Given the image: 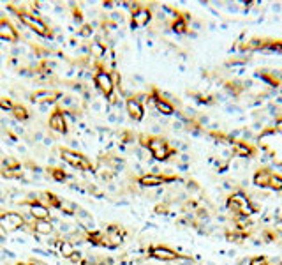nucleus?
Wrapping results in <instances>:
<instances>
[{"label": "nucleus", "instance_id": "1", "mask_svg": "<svg viewBox=\"0 0 282 265\" xmlns=\"http://www.w3.org/2000/svg\"><path fill=\"white\" fill-rule=\"evenodd\" d=\"M9 11L14 12V16L28 28V30H32L34 34H37L39 37H46V39H53V30L48 23H46L43 18L39 16V12H36L34 9L30 7H23V5H7Z\"/></svg>", "mask_w": 282, "mask_h": 265}, {"label": "nucleus", "instance_id": "2", "mask_svg": "<svg viewBox=\"0 0 282 265\" xmlns=\"http://www.w3.org/2000/svg\"><path fill=\"white\" fill-rule=\"evenodd\" d=\"M258 147L272 157L277 166H282V132H279L275 128H266L258 136Z\"/></svg>", "mask_w": 282, "mask_h": 265}, {"label": "nucleus", "instance_id": "3", "mask_svg": "<svg viewBox=\"0 0 282 265\" xmlns=\"http://www.w3.org/2000/svg\"><path fill=\"white\" fill-rule=\"evenodd\" d=\"M140 143L141 147L148 150L155 161H168L169 157L177 154V149L166 138L155 136V134H140Z\"/></svg>", "mask_w": 282, "mask_h": 265}, {"label": "nucleus", "instance_id": "4", "mask_svg": "<svg viewBox=\"0 0 282 265\" xmlns=\"http://www.w3.org/2000/svg\"><path fill=\"white\" fill-rule=\"evenodd\" d=\"M94 87L99 94H101L104 99L111 101L113 96H115V90H117V85H115V80H113V74L108 67L104 66V62H95L94 64Z\"/></svg>", "mask_w": 282, "mask_h": 265}, {"label": "nucleus", "instance_id": "5", "mask_svg": "<svg viewBox=\"0 0 282 265\" xmlns=\"http://www.w3.org/2000/svg\"><path fill=\"white\" fill-rule=\"evenodd\" d=\"M58 156L64 161L65 165H69L71 168L80 170V172H95V165L92 163V159L85 156L83 152L69 147H58Z\"/></svg>", "mask_w": 282, "mask_h": 265}, {"label": "nucleus", "instance_id": "6", "mask_svg": "<svg viewBox=\"0 0 282 265\" xmlns=\"http://www.w3.org/2000/svg\"><path fill=\"white\" fill-rule=\"evenodd\" d=\"M27 226V219L21 212H18V210H0V232H20Z\"/></svg>", "mask_w": 282, "mask_h": 265}, {"label": "nucleus", "instance_id": "7", "mask_svg": "<svg viewBox=\"0 0 282 265\" xmlns=\"http://www.w3.org/2000/svg\"><path fill=\"white\" fill-rule=\"evenodd\" d=\"M180 181V177L173 175V173H157V172H148L143 175L136 177L138 186L141 188H159V186L173 184V182Z\"/></svg>", "mask_w": 282, "mask_h": 265}, {"label": "nucleus", "instance_id": "8", "mask_svg": "<svg viewBox=\"0 0 282 265\" xmlns=\"http://www.w3.org/2000/svg\"><path fill=\"white\" fill-rule=\"evenodd\" d=\"M153 14L150 11L148 5H143V4H133L131 5V28L136 30V28H145L150 25L152 21Z\"/></svg>", "mask_w": 282, "mask_h": 265}, {"label": "nucleus", "instance_id": "9", "mask_svg": "<svg viewBox=\"0 0 282 265\" xmlns=\"http://www.w3.org/2000/svg\"><path fill=\"white\" fill-rule=\"evenodd\" d=\"M62 96L64 94L60 90H56V88H37L28 96V99L34 105H58Z\"/></svg>", "mask_w": 282, "mask_h": 265}, {"label": "nucleus", "instance_id": "10", "mask_svg": "<svg viewBox=\"0 0 282 265\" xmlns=\"http://www.w3.org/2000/svg\"><path fill=\"white\" fill-rule=\"evenodd\" d=\"M150 103H152L153 106H155V110H157L161 115H166V117H171L175 115V112H177V108H175V105L171 103V101L168 99V97L164 96V94L159 90L157 87H152L150 88Z\"/></svg>", "mask_w": 282, "mask_h": 265}, {"label": "nucleus", "instance_id": "11", "mask_svg": "<svg viewBox=\"0 0 282 265\" xmlns=\"http://www.w3.org/2000/svg\"><path fill=\"white\" fill-rule=\"evenodd\" d=\"M21 205L23 207H27L28 212L30 214V217H32L34 221H39V219H51V209H48L43 201H41V198H25V200H21Z\"/></svg>", "mask_w": 282, "mask_h": 265}, {"label": "nucleus", "instance_id": "12", "mask_svg": "<svg viewBox=\"0 0 282 265\" xmlns=\"http://www.w3.org/2000/svg\"><path fill=\"white\" fill-rule=\"evenodd\" d=\"M228 209L235 214H240V216H249L252 212L250 200L243 193H240V191H236V193H233L228 198Z\"/></svg>", "mask_w": 282, "mask_h": 265}, {"label": "nucleus", "instance_id": "13", "mask_svg": "<svg viewBox=\"0 0 282 265\" xmlns=\"http://www.w3.org/2000/svg\"><path fill=\"white\" fill-rule=\"evenodd\" d=\"M104 233H106V239H108L109 249L120 248L125 241V235H127L125 228L122 225H118V223H108L104 228Z\"/></svg>", "mask_w": 282, "mask_h": 265}, {"label": "nucleus", "instance_id": "14", "mask_svg": "<svg viewBox=\"0 0 282 265\" xmlns=\"http://www.w3.org/2000/svg\"><path fill=\"white\" fill-rule=\"evenodd\" d=\"M48 128L51 131L58 132V134H67L69 132V126H67V119H65V113L62 112V108L58 105H55V108L51 110L48 117Z\"/></svg>", "mask_w": 282, "mask_h": 265}, {"label": "nucleus", "instance_id": "15", "mask_svg": "<svg viewBox=\"0 0 282 265\" xmlns=\"http://www.w3.org/2000/svg\"><path fill=\"white\" fill-rule=\"evenodd\" d=\"M148 257L153 258V260H159V262H175L180 258V255H178L175 249L168 248V246L153 244L148 248Z\"/></svg>", "mask_w": 282, "mask_h": 265}, {"label": "nucleus", "instance_id": "16", "mask_svg": "<svg viewBox=\"0 0 282 265\" xmlns=\"http://www.w3.org/2000/svg\"><path fill=\"white\" fill-rule=\"evenodd\" d=\"M21 39L18 28L12 25L7 16H0V41L5 43H18Z\"/></svg>", "mask_w": 282, "mask_h": 265}, {"label": "nucleus", "instance_id": "17", "mask_svg": "<svg viewBox=\"0 0 282 265\" xmlns=\"http://www.w3.org/2000/svg\"><path fill=\"white\" fill-rule=\"evenodd\" d=\"M125 112L131 117V121L134 122H141L145 119V106L141 105L134 96L125 97Z\"/></svg>", "mask_w": 282, "mask_h": 265}, {"label": "nucleus", "instance_id": "18", "mask_svg": "<svg viewBox=\"0 0 282 265\" xmlns=\"http://www.w3.org/2000/svg\"><path fill=\"white\" fill-rule=\"evenodd\" d=\"M230 147H231V150H233L235 156L245 157V159H250V157H254L256 152H258V149H256L254 145L247 143V141H243V140H233Z\"/></svg>", "mask_w": 282, "mask_h": 265}, {"label": "nucleus", "instance_id": "19", "mask_svg": "<svg viewBox=\"0 0 282 265\" xmlns=\"http://www.w3.org/2000/svg\"><path fill=\"white\" fill-rule=\"evenodd\" d=\"M83 241L90 242L92 246H99V248H108V239H106L104 230L94 228V230H83Z\"/></svg>", "mask_w": 282, "mask_h": 265}, {"label": "nucleus", "instance_id": "20", "mask_svg": "<svg viewBox=\"0 0 282 265\" xmlns=\"http://www.w3.org/2000/svg\"><path fill=\"white\" fill-rule=\"evenodd\" d=\"M53 244H56V249H58V255L62 258H71L74 253H76V248H74V242L69 241L65 237H60V235H56V239L53 241Z\"/></svg>", "mask_w": 282, "mask_h": 265}, {"label": "nucleus", "instance_id": "21", "mask_svg": "<svg viewBox=\"0 0 282 265\" xmlns=\"http://www.w3.org/2000/svg\"><path fill=\"white\" fill-rule=\"evenodd\" d=\"M32 232L36 235L41 237H49L55 233V225H53V219H39L32 223Z\"/></svg>", "mask_w": 282, "mask_h": 265}, {"label": "nucleus", "instance_id": "22", "mask_svg": "<svg viewBox=\"0 0 282 265\" xmlns=\"http://www.w3.org/2000/svg\"><path fill=\"white\" fill-rule=\"evenodd\" d=\"M274 175V172L268 168H259L254 172V177H252V182L254 186H258V188H263V189H268L270 188V179Z\"/></svg>", "mask_w": 282, "mask_h": 265}, {"label": "nucleus", "instance_id": "23", "mask_svg": "<svg viewBox=\"0 0 282 265\" xmlns=\"http://www.w3.org/2000/svg\"><path fill=\"white\" fill-rule=\"evenodd\" d=\"M41 201L48 207V209H55V210H60V205H62V198L58 195H55L53 191H43L39 195Z\"/></svg>", "mask_w": 282, "mask_h": 265}, {"label": "nucleus", "instance_id": "24", "mask_svg": "<svg viewBox=\"0 0 282 265\" xmlns=\"http://www.w3.org/2000/svg\"><path fill=\"white\" fill-rule=\"evenodd\" d=\"M76 221H78V226H80L81 230H94L95 226H94V217L90 216L87 210H83L80 207V210L76 212Z\"/></svg>", "mask_w": 282, "mask_h": 265}, {"label": "nucleus", "instance_id": "25", "mask_svg": "<svg viewBox=\"0 0 282 265\" xmlns=\"http://www.w3.org/2000/svg\"><path fill=\"white\" fill-rule=\"evenodd\" d=\"M258 76L263 80V83H266L268 87H281L282 80L277 76L275 71H258Z\"/></svg>", "mask_w": 282, "mask_h": 265}, {"label": "nucleus", "instance_id": "26", "mask_svg": "<svg viewBox=\"0 0 282 265\" xmlns=\"http://www.w3.org/2000/svg\"><path fill=\"white\" fill-rule=\"evenodd\" d=\"M46 173H48L55 182H65L69 179V173L65 172L62 166H48V168H46Z\"/></svg>", "mask_w": 282, "mask_h": 265}, {"label": "nucleus", "instance_id": "27", "mask_svg": "<svg viewBox=\"0 0 282 265\" xmlns=\"http://www.w3.org/2000/svg\"><path fill=\"white\" fill-rule=\"evenodd\" d=\"M0 168L12 170V172H23V166H21V163H20V161H18V157H12V156H5V157H2V163H0Z\"/></svg>", "mask_w": 282, "mask_h": 265}, {"label": "nucleus", "instance_id": "28", "mask_svg": "<svg viewBox=\"0 0 282 265\" xmlns=\"http://www.w3.org/2000/svg\"><path fill=\"white\" fill-rule=\"evenodd\" d=\"M11 113H12V117H14L18 122H27L28 119H30V112H28L27 106L21 105V103H16Z\"/></svg>", "mask_w": 282, "mask_h": 265}, {"label": "nucleus", "instance_id": "29", "mask_svg": "<svg viewBox=\"0 0 282 265\" xmlns=\"http://www.w3.org/2000/svg\"><path fill=\"white\" fill-rule=\"evenodd\" d=\"M80 210V207H78L74 201L71 200H65V198H62V205H60V212L67 214V216H76V212Z\"/></svg>", "mask_w": 282, "mask_h": 265}, {"label": "nucleus", "instance_id": "30", "mask_svg": "<svg viewBox=\"0 0 282 265\" xmlns=\"http://www.w3.org/2000/svg\"><path fill=\"white\" fill-rule=\"evenodd\" d=\"M14 105H16V101H12L11 97L0 96V110H2V112H12Z\"/></svg>", "mask_w": 282, "mask_h": 265}, {"label": "nucleus", "instance_id": "31", "mask_svg": "<svg viewBox=\"0 0 282 265\" xmlns=\"http://www.w3.org/2000/svg\"><path fill=\"white\" fill-rule=\"evenodd\" d=\"M268 189H274V191H282V175L281 173H274L270 179V188Z\"/></svg>", "mask_w": 282, "mask_h": 265}, {"label": "nucleus", "instance_id": "32", "mask_svg": "<svg viewBox=\"0 0 282 265\" xmlns=\"http://www.w3.org/2000/svg\"><path fill=\"white\" fill-rule=\"evenodd\" d=\"M0 175L4 177V179H23L25 172H12V170H5V168H0Z\"/></svg>", "mask_w": 282, "mask_h": 265}, {"label": "nucleus", "instance_id": "33", "mask_svg": "<svg viewBox=\"0 0 282 265\" xmlns=\"http://www.w3.org/2000/svg\"><path fill=\"white\" fill-rule=\"evenodd\" d=\"M73 20H74V23H78L80 27L85 23V21H83V12H81L80 5H73Z\"/></svg>", "mask_w": 282, "mask_h": 265}, {"label": "nucleus", "instance_id": "34", "mask_svg": "<svg viewBox=\"0 0 282 265\" xmlns=\"http://www.w3.org/2000/svg\"><path fill=\"white\" fill-rule=\"evenodd\" d=\"M94 34V27L90 23H83L80 27V36L81 37H90Z\"/></svg>", "mask_w": 282, "mask_h": 265}, {"label": "nucleus", "instance_id": "35", "mask_svg": "<svg viewBox=\"0 0 282 265\" xmlns=\"http://www.w3.org/2000/svg\"><path fill=\"white\" fill-rule=\"evenodd\" d=\"M14 265H45L43 262L36 260V258H30V260H23V262H16Z\"/></svg>", "mask_w": 282, "mask_h": 265}, {"label": "nucleus", "instance_id": "36", "mask_svg": "<svg viewBox=\"0 0 282 265\" xmlns=\"http://www.w3.org/2000/svg\"><path fill=\"white\" fill-rule=\"evenodd\" d=\"M265 264H266L265 258H263V257H258V258H252L249 265H265Z\"/></svg>", "mask_w": 282, "mask_h": 265}, {"label": "nucleus", "instance_id": "37", "mask_svg": "<svg viewBox=\"0 0 282 265\" xmlns=\"http://www.w3.org/2000/svg\"><path fill=\"white\" fill-rule=\"evenodd\" d=\"M2 239H4V235H2V232H0V241H2Z\"/></svg>", "mask_w": 282, "mask_h": 265}, {"label": "nucleus", "instance_id": "38", "mask_svg": "<svg viewBox=\"0 0 282 265\" xmlns=\"http://www.w3.org/2000/svg\"><path fill=\"white\" fill-rule=\"evenodd\" d=\"M0 163H2V157H0Z\"/></svg>", "mask_w": 282, "mask_h": 265}]
</instances>
